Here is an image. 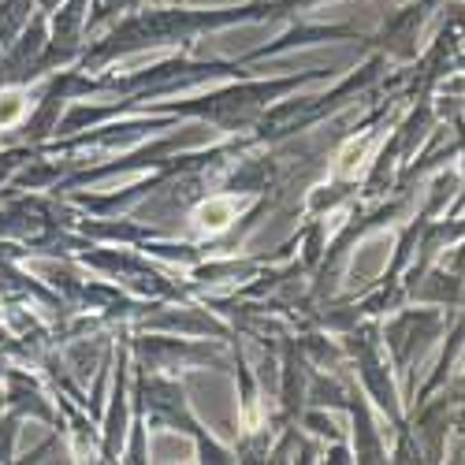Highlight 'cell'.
<instances>
[{
    "mask_svg": "<svg viewBox=\"0 0 465 465\" xmlns=\"http://www.w3.org/2000/svg\"><path fill=\"white\" fill-rule=\"evenodd\" d=\"M198 220H202V227H213V231L227 227V220H231V202H209V205L198 213Z\"/></svg>",
    "mask_w": 465,
    "mask_h": 465,
    "instance_id": "obj_1",
    "label": "cell"
}]
</instances>
